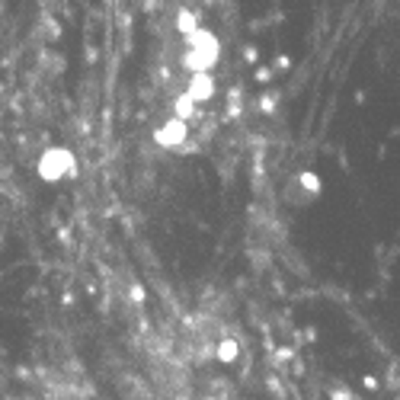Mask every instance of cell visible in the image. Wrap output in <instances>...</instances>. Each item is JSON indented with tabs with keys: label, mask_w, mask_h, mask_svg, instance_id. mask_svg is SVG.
Segmentation results:
<instances>
[{
	"label": "cell",
	"mask_w": 400,
	"mask_h": 400,
	"mask_svg": "<svg viewBox=\"0 0 400 400\" xmlns=\"http://www.w3.org/2000/svg\"><path fill=\"white\" fill-rule=\"evenodd\" d=\"M266 384H269V391H276V397H282V394H285L282 381H279V378H272V375H269V381H266Z\"/></svg>",
	"instance_id": "cell-12"
},
{
	"label": "cell",
	"mask_w": 400,
	"mask_h": 400,
	"mask_svg": "<svg viewBox=\"0 0 400 400\" xmlns=\"http://www.w3.org/2000/svg\"><path fill=\"white\" fill-rule=\"evenodd\" d=\"M276 106H279V93L276 90H266L260 97V109L262 112H276Z\"/></svg>",
	"instance_id": "cell-10"
},
{
	"label": "cell",
	"mask_w": 400,
	"mask_h": 400,
	"mask_svg": "<svg viewBox=\"0 0 400 400\" xmlns=\"http://www.w3.org/2000/svg\"><path fill=\"white\" fill-rule=\"evenodd\" d=\"M173 116L183 119V122H195V119H202V106L195 103L193 97H186V93H180V97L173 99Z\"/></svg>",
	"instance_id": "cell-5"
},
{
	"label": "cell",
	"mask_w": 400,
	"mask_h": 400,
	"mask_svg": "<svg viewBox=\"0 0 400 400\" xmlns=\"http://www.w3.org/2000/svg\"><path fill=\"white\" fill-rule=\"evenodd\" d=\"M243 58H247L250 64H256V58H260V51H256L253 45H247V49H243Z\"/></svg>",
	"instance_id": "cell-13"
},
{
	"label": "cell",
	"mask_w": 400,
	"mask_h": 400,
	"mask_svg": "<svg viewBox=\"0 0 400 400\" xmlns=\"http://www.w3.org/2000/svg\"><path fill=\"white\" fill-rule=\"evenodd\" d=\"M237 356H241V343H237L234 337H221L218 343H214V359H218L221 365H234Z\"/></svg>",
	"instance_id": "cell-6"
},
{
	"label": "cell",
	"mask_w": 400,
	"mask_h": 400,
	"mask_svg": "<svg viewBox=\"0 0 400 400\" xmlns=\"http://www.w3.org/2000/svg\"><path fill=\"white\" fill-rule=\"evenodd\" d=\"M145 7H147V10H151V13H154V7H157V0H145Z\"/></svg>",
	"instance_id": "cell-17"
},
{
	"label": "cell",
	"mask_w": 400,
	"mask_h": 400,
	"mask_svg": "<svg viewBox=\"0 0 400 400\" xmlns=\"http://www.w3.org/2000/svg\"><path fill=\"white\" fill-rule=\"evenodd\" d=\"M276 68H279V71H289V68H291V58H289V55H279V58H276Z\"/></svg>",
	"instance_id": "cell-14"
},
{
	"label": "cell",
	"mask_w": 400,
	"mask_h": 400,
	"mask_svg": "<svg viewBox=\"0 0 400 400\" xmlns=\"http://www.w3.org/2000/svg\"><path fill=\"white\" fill-rule=\"evenodd\" d=\"M269 77H272V71H269V68H262V71H256V80H260V83H266V80H269Z\"/></svg>",
	"instance_id": "cell-15"
},
{
	"label": "cell",
	"mask_w": 400,
	"mask_h": 400,
	"mask_svg": "<svg viewBox=\"0 0 400 400\" xmlns=\"http://www.w3.org/2000/svg\"><path fill=\"white\" fill-rule=\"evenodd\" d=\"M327 400H352V391L349 387H333V391L327 394Z\"/></svg>",
	"instance_id": "cell-11"
},
{
	"label": "cell",
	"mask_w": 400,
	"mask_h": 400,
	"mask_svg": "<svg viewBox=\"0 0 400 400\" xmlns=\"http://www.w3.org/2000/svg\"><path fill=\"white\" fill-rule=\"evenodd\" d=\"M186 97H193L199 106H205L208 99H214V93H218V83H214L212 71H193L186 80Z\"/></svg>",
	"instance_id": "cell-4"
},
{
	"label": "cell",
	"mask_w": 400,
	"mask_h": 400,
	"mask_svg": "<svg viewBox=\"0 0 400 400\" xmlns=\"http://www.w3.org/2000/svg\"><path fill=\"white\" fill-rule=\"evenodd\" d=\"M295 180H298V186H301L304 193L310 195V199H317V195L324 193V180H320V176H317L314 170H301V173L295 176Z\"/></svg>",
	"instance_id": "cell-7"
},
{
	"label": "cell",
	"mask_w": 400,
	"mask_h": 400,
	"mask_svg": "<svg viewBox=\"0 0 400 400\" xmlns=\"http://www.w3.org/2000/svg\"><path fill=\"white\" fill-rule=\"evenodd\" d=\"M282 195H285V202H289V205H295V208H301V205H308V202H314L301 186H298V180H291L289 186H285Z\"/></svg>",
	"instance_id": "cell-8"
},
{
	"label": "cell",
	"mask_w": 400,
	"mask_h": 400,
	"mask_svg": "<svg viewBox=\"0 0 400 400\" xmlns=\"http://www.w3.org/2000/svg\"><path fill=\"white\" fill-rule=\"evenodd\" d=\"M199 29V16L193 13V10H180V16H176V32L180 35H189Z\"/></svg>",
	"instance_id": "cell-9"
},
{
	"label": "cell",
	"mask_w": 400,
	"mask_h": 400,
	"mask_svg": "<svg viewBox=\"0 0 400 400\" xmlns=\"http://www.w3.org/2000/svg\"><path fill=\"white\" fill-rule=\"evenodd\" d=\"M39 176L45 183H61L68 176H77V157L68 147H49L39 157Z\"/></svg>",
	"instance_id": "cell-2"
},
{
	"label": "cell",
	"mask_w": 400,
	"mask_h": 400,
	"mask_svg": "<svg viewBox=\"0 0 400 400\" xmlns=\"http://www.w3.org/2000/svg\"><path fill=\"white\" fill-rule=\"evenodd\" d=\"M186 138H189V122H183V119H176V116H170L164 125L154 128V145L166 147V151H176Z\"/></svg>",
	"instance_id": "cell-3"
},
{
	"label": "cell",
	"mask_w": 400,
	"mask_h": 400,
	"mask_svg": "<svg viewBox=\"0 0 400 400\" xmlns=\"http://www.w3.org/2000/svg\"><path fill=\"white\" fill-rule=\"evenodd\" d=\"M221 61V42L208 29H195L186 35V51H183V68L193 71H212Z\"/></svg>",
	"instance_id": "cell-1"
},
{
	"label": "cell",
	"mask_w": 400,
	"mask_h": 400,
	"mask_svg": "<svg viewBox=\"0 0 400 400\" xmlns=\"http://www.w3.org/2000/svg\"><path fill=\"white\" fill-rule=\"evenodd\" d=\"M365 387L368 391H375V387H378V378H375V375H365Z\"/></svg>",
	"instance_id": "cell-16"
}]
</instances>
